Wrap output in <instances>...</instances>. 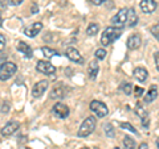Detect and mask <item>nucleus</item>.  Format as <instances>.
I'll list each match as a JSON object with an SVG mask.
<instances>
[{"label": "nucleus", "mask_w": 159, "mask_h": 149, "mask_svg": "<svg viewBox=\"0 0 159 149\" xmlns=\"http://www.w3.org/2000/svg\"><path fill=\"white\" fill-rule=\"evenodd\" d=\"M121 32H122L121 28H114V27L106 28L105 31H103L102 36H101V44L103 46L110 45V44H113L117 38H119V36H121Z\"/></svg>", "instance_id": "1"}, {"label": "nucleus", "mask_w": 159, "mask_h": 149, "mask_svg": "<svg viewBox=\"0 0 159 149\" xmlns=\"http://www.w3.org/2000/svg\"><path fill=\"white\" fill-rule=\"evenodd\" d=\"M94 128H96V119L93 116H89L82 121L81 127H80V130L77 132V136L78 137H86L94 131Z\"/></svg>", "instance_id": "2"}, {"label": "nucleus", "mask_w": 159, "mask_h": 149, "mask_svg": "<svg viewBox=\"0 0 159 149\" xmlns=\"http://www.w3.org/2000/svg\"><path fill=\"white\" fill-rule=\"evenodd\" d=\"M17 71V66L13 62H4L0 66V81H8Z\"/></svg>", "instance_id": "3"}, {"label": "nucleus", "mask_w": 159, "mask_h": 149, "mask_svg": "<svg viewBox=\"0 0 159 149\" xmlns=\"http://www.w3.org/2000/svg\"><path fill=\"white\" fill-rule=\"evenodd\" d=\"M127 19V8H122L117 12V15H114L111 17V27L114 28H122L126 24Z\"/></svg>", "instance_id": "4"}, {"label": "nucleus", "mask_w": 159, "mask_h": 149, "mask_svg": "<svg viewBox=\"0 0 159 149\" xmlns=\"http://www.w3.org/2000/svg\"><path fill=\"white\" fill-rule=\"evenodd\" d=\"M90 110L96 113L98 117H105L107 115V112H109L106 104L102 103V102H99V100H93L90 103Z\"/></svg>", "instance_id": "5"}, {"label": "nucleus", "mask_w": 159, "mask_h": 149, "mask_svg": "<svg viewBox=\"0 0 159 149\" xmlns=\"http://www.w3.org/2000/svg\"><path fill=\"white\" fill-rule=\"evenodd\" d=\"M36 70L43 73V74H54L56 73V67H54L53 65L49 61H44V59H40V61H37L36 63Z\"/></svg>", "instance_id": "6"}, {"label": "nucleus", "mask_w": 159, "mask_h": 149, "mask_svg": "<svg viewBox=\"0 0 159 149\" xmlns=\"http://www.w3.org/2000/svg\"><path fill=\"white\" fill-rule=\"evenodd\" d=\"M53 115L54 116H57L58 119H65L69 116V107H66L65 104H62V103H57V104H54V107H53Z\"/></svg>", "instance_id": "7"}, {"label": "nucleus", "mask_w": 159, "mask_h": 149, "mask_svg": "<svg viewBox=\"0 0 159 149\" xmlns=\"http://www.w3.org/2000/svg\"><path fill=\"white\" fill-rule=\"evenodd\" d=\"M41 29H43V24L41 23H33L31 24V25H28L25 29H24V34H25L27 37H36L37 34L41 32Z\"/></svg>", "instance_id": "8"}, {"label": "nucleus", "mask_w": 159, "mask_h": 149, "mask_svg": "<svg viewBox=\"0 0 159 149\" xmlns=\"http://www.w3.org/2000/svg\"><path fill=\"white\" fill-rule=\"evenodd\" d=\"M48 86H49L48 81H40V82H37V83L33 86L32 95H33L34 98H40V96H43V94L47 91Z\"/></svg>", "instance_id": "9"}, {"label": "nucleus", "mask_w": 159, "mask_h": 149, "mask_svg": "<svg viewBox=\"0 0 159 149\" xmlns=\"http://www.w3.org/2000/svg\"><path fill=\"white\" fill-rule=\"evenodd\" d=\"M139 7H141V9L145 13H154L158 7V4L155 0H141Z\"/></svg>", "instance_id": "10"}, {"label": "nucleus", "mask_w": 159, "mask_h": 149, "mask_svg": "<svg viewBox=\"0 0 159 149\" xmlns=\"http://www.w3.org/2000/svg\"><path fill=\"white\" fill-rule=\"evenodd\" d=\"M19 127H20V124L17 121H9L4 126V128H2V135L6 136V137L11 136L19 130Z\"/></svg>", "instance_id": "11"}, {"label": "nucleus", "mask_w": 159, "mask_h": 149, "mask_svg": "<svg viewBox=\"0 0 159 149\" xmlns=\"http://www.w3.org/2000/svg\"><path fill=\"white\" fill-rule=\"evenodd\" d=\"M65 56L70 59V61H73V62H80V63L84 62L82 56L80 54V52L77 50L76 48H68L65 50Z\"/></svg>", "instance_id": "12"}, {"label": "nucleus", "mask_w": 159, "mask_h": 149, "mask_svg": "<svg viewBox=\"0 0 159 149\" xmlns=\"http://www.w3.org/2000/svg\"><path fill=\"white\" fill-rule=\"evenodd\" d=\"M127 48L131 49V50H135V49H138L139 46H141L142 44V38L139 34H133V36H130L127 38Z\"/></svg>", "instance_id": "13"}, {"label": "nucleus", "mask_w": 159, "mask_h": 149, "mask_svg": "<svg viewBox=\"0 0 159 149\" xmlns=\"http://www.w3.org/2000/svg\"><path fill=\"white\" fill-rule=\"evenodd\" d=\"M16 49H17V50H19L20 53H23V54H24V57H25V58H32V57H33V50H32V48L29 46L28 44H25V42L20 41V42L17 44Z\"/></svg>", "instance_id": "14"}, {"label": "nucleus", "mask_w": 159, "mask_h": 149, "mask_svg": "<svg viewBox=\"0 0 159 149\" xmlns=\"http://www.w3.org/2000/svg\"><path fill=\"white\" fill-rule=\"evenodd\" d=\"M135 112H137L138 115H139V117L142 119V124H143V126H145V127L147 128V127H148V121H150V119H148V112H147V111H146L143 107L139 106V104H138L137 108H135Z\"/></svg>", "instance_id": "15"}, {"label": "nucleus", "mask_w": 159, "mask_h": 149, "mask_svg": "<svg viewBox=\"0 0 159 149\" xmlns=\"http://www.w3.org/2000/svg\"><path fill=\"white\" fill-rule=\"evenodd\" d=\"M134 77H135V79L139 82H145L148 77V73L146 69H143V67H135L134 69Z\"/></svg>", "instance_id": "16"}, {"label": "nucleus", "mask_w": 159, "mask_h": 149, "mask_svg": "<svg viewBox=\"0 0 159 149\" xmlns=\"http://www.w3.org/2000/svg\"><path fill=\"white\" fill-rule=\"evenodd\" d=\"M98 70H99V66H98V62L97 61H92L90 65L88 67V74H89V78L94 81L98 75Z\"/></svg>", "instance_id": "17"}, {"label": "nucleus", "mask_w": 159, "mask_h": 149, "mask_svg": "<svg viewBox=\"0 0 159 149\" xmlns=\"http://www.w3.org/2000/svg\"><path fill=\"white\" fill-rule=\"evenodd\" d=\"M126 23L129 27H135L138 24V16L134 9H127V19H126Z\"/></svg>", "instance_id": "18"}, {"label": "nucleus", "mask_w": 159, "mask_h": 149, "mask_svg": "<svg viewBox=\"0 0 159 149\" xmlns=\"http://www.w3.org/2000/svg\"><path fill=\"white\" fill-rule=\"evenodd\" d=\"M157 96H158V86H152L150 88V91L146 94V96L143 98V99H145L146 103H151V102L155 100Z\"/></svg>", "instance_id": "19"}, {"label": "nucleus", "mask_w": 159, "mask_h": 149, "mask_svg": "<svg viewBox=\"0 0 159 149\" xmlns=\"http://www.w3.org/2000/svg\"><path fill=\"white\" fill-rule=\"evenodd\" d=\"M64 96H65V90H64L62 86H56L51 92V98L52 99H61Z\"/></svg>", "instance_id": "20"}, {"label": "nucleus", "mask_w": 159, "mask_h": 149, "mask_svg": "<svg viewBox=\"0 0 159 149\" xmlns=\"http://www.w3.org/2000/svg\"><path fill=\"white\" fill-rule=\"evenodd\" d=\"M123 147H125V149H135V141L131 137L125 136L123 137Z\"/></svg>", "instance_id": "21"}, {"label": "nucleus", "mask_w": 159, "mask_h": 149, "mask_svg": "<svg viewBox=\"0 0 159 149\" xmlns=\"http://www.w3.org/2000/svg\"><path fill=\"white\" fill-rule=\"evenodd\" d=\"M98 29H99L98 24H94V23H92L88 27V29H86V33L89 34V36H96V34L98 33Z\"/></svg>", "instance_id": "22"}, {"label": "nucleus", "mask_w": 159, "mask_h": 149, "mask_svg": "<svg viewBox=\"0 0 159 149\" xmlns=\"http://www.w3.org/2000/svg\"><path fill=\"white\" fill-rule=\"evenodd\" d=\"M41 52L44 53V56H45V57H48V58H51V57H53V56H56V54H57V52L54 50V49L47 48V46L41 48Z\"/></svg>", "instance_id": "23"}, {"label": "nucleus", "mask_w": 159, "mask_h": 149, "mask_svg": "<svg viewBox=\"0 0 159 149\" xmlns=\"http://www.w3.org/2000/svg\"><path fill=\"white\" fill-rule=\"evenodd\" d=\"M121 128H125V130H127V131H130V132H133L134 135H138V132H137V130L134 128L130 123H121Z\"/></svg>", "instance_id": "24"}, {"label": "nucleus", "mask_w": 159, "mask_h": 149, "mask_svg": "<svg viewBox=\"0 0 159 149\" xmlns=\"http://www.w3.org/2000/svg\"><path fill=\"white\" fill-rule=\"evenodd\" d=\"M105 57H106V50L105 49H97L96 50V58L97 59H105Z\"/></svg>", "instance_id": "25"}, {"label": "nucleus", "mask_w": 159, "mask_h": 149, "mask_svg": "<svg viewBox=\"0 0 159 149\" xmlns=\"http://www.w3.org/2000/svg\"><path fill=\"white\" fill-rule=\"evenodd\" d=\"M121 88L123 90V92H125L126 95H130V94L133 92V84H130V83H125L123 86H121Z\"/></svg>", "instance_id": "26"}, {"label": "nucleus", "mask_w": 159, "mask_h": 149, "mask_svg": "<svg viewBox=\"0 0 159 149\" xmlns=\"http://www.w3.org/2000/svg\"><path fill=\"white\" fill-rule=\"evenodd\" d=\"M105 132H106L107 137H114V130H113L111 124H106V126H105Z\"/></svg>", "instance_id": "27"}, {"label": "nucleus", "mask_w": 159, "mask_h": 149, "mask_svg": "<svg viewBox=\"0 0 159 149\" xmlns=\"http://www.w3.org/2000/svg\"><path fill=\"white\" fill-rule=\"evenodd\" d=\"M6 44H7L6 37H4L3 34L0 33V53H2V52L4 50V48H6Z\"/></svg>", "instance_id": "28"}, {"label": "nucleus", "mask_w": 159, "mask_h": 149, "mask_svg": "<svg viewBox=\"0 0 159 149\" xmlns=\"http://www.w3.org/2000/svg\"><path fill=\"white\" fill-rule=\"evenodd\" d=\"M158 29H159V25H158V24H155V25H154V27L151 28V32H152V36H154V37H155L157 40L159 38V36H158Z\"/></svg>", "instance_id": "29"}, {"label": "nucleus", "mask_w": 159, "mask_h": 149, "mask_svg": "<svg viewBox=\"0 0 159 149\" xmlns=\"http://www.w3.org/2000/svg\"><path fill=\"white\" fill-rule=\"evenodd\" d=\"M134 91H135V96H142V94H143V88L142 87H139V86H137L135 88H134Z\"/></svg>", "instance_id": "30"}, {"label": "nucleus", "mask_w": 159, "mask_h": 149, "mask_svg": "<svg viewBox=\"0 0 159 149\" xmlns=\"http://www.w3.org/2000/svg\"><path fill=\"white\" fill-rule=\"evenodd\" d=\"M8 2H9L11 6H20V4H21L24 0H8Z\"/></svg>", "instance_id": "31"}, {"label": "nucleus", "mask_w": 159, "mask_h": 149, "mask_svg": "<svg viewBox=\"0 0 159 149\" xmlns=\"http://www.w3.org/2000/svg\"><path fill=\"white\" fill-rule=\"evenodd\" d=\"M90 2L94 4V6H101V4H103L106 0H90Z\"/></svg>", "instance_id": "32"}, {"label": "nucleus", "mask_w": 159, "mask_h": 149, "mask_svg": "<svg viewBox=\"0 0 159 149\" xmlns=\"http://www.w3.org/2000/svg\"><path fill=\"white\" fill-rule=\"evenodd\" d=\"M158 52H155V53H154V58H155V66H157V69L159 67V58H158Z\"/></svg>", "instance_id": "33"}, {"label": "nucleus", "mask_w": 159, "mask_h": 149, "mask_svg": "<svg viewBox=\"0 0 159 149\" xmlns=\"http://www.w3.org/2000/svg\"><path fill=\"white\" fill-rule=\"evenodd\" d=\"M8 111H9V106H8V104H3V106H2V112L6 113Z\"/></svg>", "instance_id": "34"}, {"label": "nucleus", "mask_w": 159, "mask_h": 149, "mask_svg": "<svg viewBox=\"0 0 159 149\" xmlns=\"http://www.w3.org/2000/svg\"><path fill=\"white\" fill-rule=\"evenodd\" d=\"M138 149H148V145H147L146 143H142L141 145H139V148H138Z\"/></svg>", "instance_id": "35"}, {"label": "nucleus", "mask_w": 159, "mask_h": 149, "mask_svg": "<svg viewBox=\"0 0 159 149\" xmlns=\"http://www.w3.org/2000/svg\"><path fill=\"white\" fill-rule=\"evenodd\" d=\"M39 12V7L36 6V4H33V7H32V13H37Z\"/></svg>", "instance_id": "36"}, {"label": "nucleus", "mask_w": 159, "mask_h": 149, "mask_svg": "<svg viewBox=\"0 0 159 149\" xmlns=\"http://www.w3.org/2000/svg\"><path fill=\"white\" fill-rule=\"evenodd\" d=\"M6 7V0H0V8Z\"/></svg>", "instance_id": "37"}, {"label": "nucleus", "mask_w": 159, "mask_h": 149, "mask_svg": "<svg viewBox=\"0 0 159 149\" xmlns=\"http://www.w3.org/2000/svg\"><path fill=\"white\" fill-rule=\"evenodd\" d=\"M2 23H3V19H2V15H0V27H2Z\"/></svg>", "instance_id": "38"}, {"label": "nucleus", "mask_w": 159, "mask_h": 149, "mask_svg": "<svg viewBox=\"0 0 159 149\" xmlns=\"http://www.w3.org/2000/svg\"><path fill=\"white\" fill-rule=\"evenodd\" d=\"M81 149H89V148H86V147H84V148H81Z\"/></svg>", "instance_id": "39"}, {"label": "nucleus", "mask_w": 159, "mask_h": 149, "mask_svg": "<svg viewBox=\"0 0 159 149\" xmlns=\"http://www.w3.org/2000/svg\"><path fill=\"white\" fill-rule=\"evenodd\" d=\"M114 149H119V148H117V147H116V148H114Z\"/></svg>", "instance_id": "40"}, {"label": "nucleus", "mask_w": 159, "mask_h": 149, "mask_svg": "<svg viewBox=\"0 0 159 149\" xmlns=\"http://www.w3.org/2000/svg\"><path fill=\"white\" fill-rule=\"evenodd\" d=\"M94 149H98V148H94Z\"/></svg>", "instance_id": "41"}]
</instances>
